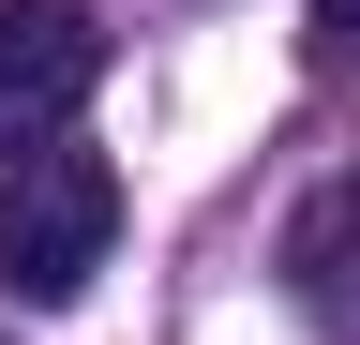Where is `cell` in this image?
<instances>
[{"mask_svg":"<svg viewBox=\"0 0 360 345\" xmlns=\"http://www.w3.org/2000/svg\"><path fill=\"white\" fill-rule=\"evenodd\" d=\"M105 240H120V165H105V150H30V165H0V300H30V315L90 300Z\"/></svg>","mask_w":360,"mask_h":345,"instance_id":"6da1fadb","label":"cell"},{"mask_svg":"<svg viewBox=\"0 0 360 345\" xmlns=\"http://www.w3.org/2000/svg\"><path fill=\"white\" fill-rule=\"evenodd\" d=\"M105 91V0H0V165H30Z\"/></svg>","mask_w":360,"mask_h":345,"instance_id":"7a4b0ae2","label":"cell"},{"mask_svg":"<svg viewBox=\"0 0 360 345\" xmlns=\"http://www.w3.org/2000/svg\"><path fill=\"white\" fill-rule=\"evenodd\" d=\"M285 271H300V315H360V181H330V195L300 210Z\"/></svg>","mask_w":360,"mask_h":345,"instance_id":"3957f363","label":"cell"},{"mask_svg":"<svg viewBox=\"0 0 360 345\" xmlns=\"http://www.w3.org/2000/svg\"><path fill=\"white\" fill-rule=\"evenodd\" d=\"M315 46H330V60L360 46V0H315Z\"/></svg>","mask_w":360,"mask_h":345,"instance_id":"277c9868","label":"cell"}]
</instances>
